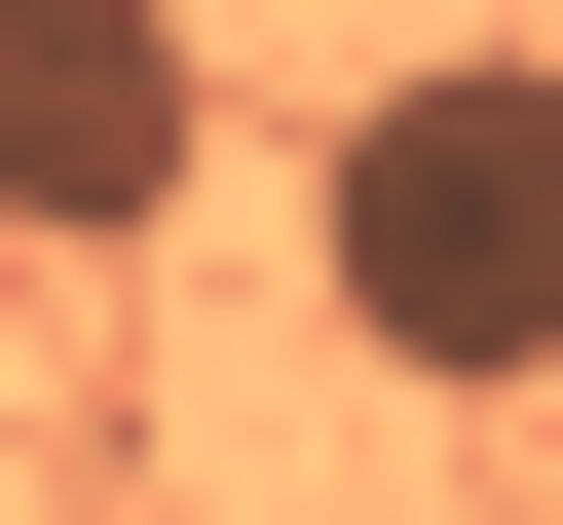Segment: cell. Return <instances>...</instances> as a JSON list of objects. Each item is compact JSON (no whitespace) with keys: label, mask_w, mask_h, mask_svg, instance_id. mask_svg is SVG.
I'll list each match as a JSON object with an SVG mask.
<instances>
[{"label":"cell","mask_w":563,"mask_h":525,"mask_svg":"<svg viewBox=\"0 0 563 525\" xmlns=\"http://www.w3.org/2000/svg\"><path fill=\"white\" fill-rule=\"evenodd\" d=\"M301 262H339V338H376L413 413H526V376H563V38H413V76H339Z\"/></svg>","instance_id":"6da1fadb"},{"label":"cell","mask_w":563,"mask_h":525,"mask_svg":"<svg viewBox=\"0 0 563 525\" xmlns=\"http://www.w3.org/2000/svg\"><path fill=\"white\" fill-rule=\"evenodd\" d=\"M188 0H0V225H38V262H151L188 225Z\"/></svg>","instance_id":"7a4b0ae2"}]
</instances>
